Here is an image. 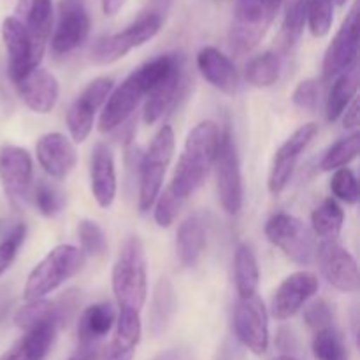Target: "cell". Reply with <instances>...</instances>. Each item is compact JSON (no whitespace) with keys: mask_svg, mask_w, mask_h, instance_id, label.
<instances>
[{"mask_svg":"<svg viewBox=\"0 0 360 360\" xmlns=\"http://www.w3.org/2000/svg\"><path fill=\"white\" fill-rule=\"evenodd\" d=\"M183 60L179 53H165L137 67L105 101L98 120L101 132H112L125 125L144 97H148L155 84Z\"/></svg>","mask_w":360,"mask_h":360,"instance_id":"6da1fadb","label":"cell"},{"mask_svg":"<svg viewBox=\"0 0 360 360\" xmlns=\"http://www.w3.org/2000/svg\"><path fill=\"white\" fill-rule=\"evenodd\" d=\"M220 129L214 122H200L190 130L167 192L185 204L202 186L214 165Z\"/></svg>","mask_w":360,"mask_h":360,"instance_id":"7a4b0ae2","label":"cell"},{"mask_svg":"<svg viewBox=\"0 0 360 360\" xmlns=\"http://www.w3.org/2000/svg\"><path fill=\"white\" fill-rule=\"evenodd\" d=\"M112 294L120 309L141 313L148 297L146 252L137 236H130L123 243L112 266Z\"/></svg>","mask_w":360,"mask_h":360,"instance_id":"3957f363","label":"cell"},{"mask_svg":"<svg viewBox=\"0 0 360 360\" xmlns=\"http://www.w3.org/2000/svg\"><path fill=\"white\" fill-rule=\"evenodd\" d=\"M84 260L86 255L77 246H55L28 274L23 290L25 301H39L48 297L83 269Z\"/></svg>","mask_w":360,"mask_h":360,"instance_id":"277c9868","label":"cell"},{"mask_svg":"<svg viewBox=\"0 0 360 360\" xmlns=\"http://www.w3.org/2000/svg\"><path fill=\"white\" fill-rule=\"evenodd\" d=\"M278 11L269 0H238L229 32L232 51L239 56L253 51L273 25Z\"/></svg>","mask_w":360,"mask_h":360,"instance_id":"5b68a950","label":"cell"},{"mask_svg":"<svg viewBox=\"0 0 360 360\" xmlns=\"http://www.w3.org/2000/svg\"><path fill=\"white\" fill-rule=\"evenodd\" d=\"M174 130L171 125H162L157 136L151 141L150 148L141 158L139 165V210L143 213L153 207L155 200L160 195L165 172L174 153Z\"/></svg>","mask_w":360,"mask_h":360,"instance_id":"8992f818","label":"cell"},{"mask_svg":"<svg viewBox=\"0 0 360 360\" xmlns=\"http://www.w3.org/2000/svg\"><path fill=\"white\" fill-rule=\"evenodd\" d=\"M162 25H164V18L144 11V14H141L125 30L98 39L91 48V62L97 65H109V63L118 62L134 48H139L144 42L151 41L160 32Z\"/></svg>","mask_w":360,"mask_h":360,"instance_id":"52a82bcc","label":"cell"},{"mask_svg":"<svg viewBox=\"0 0 360 360\" xmlns=\"http://www.w3.org/2000/svg\"><path fill=\"white\" fill-rule=\"evenodd\" d=\"M213 167L217 172V190L221 207L225 213L238 214L243 206L241 162H239L236 141L229 129L220 132Z\"/></svg>","mask_w":360,"mask_h":360,"instance_id":"ba28073f","label":"cell"},{"mask_svg":"<svg viewBox=\"0 0 360 360\" xmlns=\"http://www.w3.org/2000/svg\"><path fill=\"white\" fill-rule=\"evenodd\" d=\"M266 238L280 248L292 262L299 266H308L316 255V245L313 232L304 225V221L288 213H278L267 220Z\"/></svg>","mask_w":360,"mask_h":360,"instance_id":"9c48e42d","label":"cell"},{"mask_svg":"<svg viewBox=\"0 0 360 360\" xmlns=\"http://www.w3.org/2000/svg\"><path fill=\"white\" fill-rule=\"evenodd\" d=\"M2 41L7 51V72L13 83L37 69L42 62L46 44L35 41L14 16H7L2 21Z\"/></svg>","mask_w":360,"mask_h":360,"instance_id":"30bf717a","label":"cell"},{"mask_svg":"<svg viewBox=\"0 0 360 360\" xmlns=\"http://www.w3.org/2000/svg\"><path fill=\"white\" fill-rule=\"evenodd\" d=\"M359 58V2L352 6L343 25L327 48L322 63V77L326 81L336 79L347 70L357 67Z\"/></svg>","mask_w":360,"mask_h":360,"instance_id":"8fae6325","label":"cell"},{"mask_svg":"<svg viewBox=\"0 0 360 360\" xmlns=\"http://www.w3.org/2000/svg\"><path fill=\"white\" fill-rule=\"evenodd\" d=\"M115 88L111 77H97L76 97L67 111V127L74 143H84L94 129L95 112L105 104Z\"/></svg>","mask_w":360,"mask_h":360,"instance_id":"7c38bea8","label":"cell"},{"mask_svg":"<svg viewBox=\"0 0 360 360\" xmlns=\"http://www.w3.org/2000/svg\"><path fill=\"white\" fill-rule=\"evenodd\" d=\"M234 333L253 355H264L269 348L267 309L259 295L239 299L234 309Z\"/></svg>","mask_w":360,"mask_h":360,"instance_id":"4fadbf2b","label":"cell"},{"mask_svg":"<svg viewBox=\"0 0 360 360\" xmlns=\"http://www.w3.org/2000/svg\"><path fill=\"white\" fill-rule=\"evenodd\" d=\"M79 294L76 290H69L62 297L55 299H39V301H28L21 306L14 315V323L21 330H30L41 326H53L56 330L65 326L79 306Z\"/></svg>","mask_w":360,"mask_h":360,"instance_id":"5bb4252c","label":"cell"},{"mask_svg":"<svg viewBox=\"0 0 360 360\" xmlns=\"http://www.w3.org/2000/svg\"><path fill=\"white\" fill-rule=\"evenodd\" d=\"M90 14L83 0H60L58 21L51 37V51L63 56L84 44L90 34Z\"/></svg>","mask_w":360,"mask_h":360,"instance_id":"9a60e30c","label":"cell"},{"mask_svg":"<svg viewBox=\"0 0 360 360\" xmlns=\"http://www.w3.org/2000/svg\"><path fill=\"white\" fill-rule=\"evenodd\" d=\"M319 134V125L316 123H306V125L299 127L280 148H278L276 155L273 158V165L269 171V179H267V186L273 195H280L287 185L290 183L292 174L295 171L299 158L304 153L306 148L311 144L315 136Z\"/></svg>","mask_w":360,"mask_h":360,"instance_id":"2e32d148","label":"cell"},{"mask_svg":"<svg viewBox=\"0 0 360 360\" xmlns=\"http://www.w3.org/2000/svg\"><path fill=\"white\" fill-rule=\"evenodd\" d=\"M0 181L7 199L13 204H21L30 199L34 164L25 148L7 144L0 150Z\"/></svg>","mask_w":360,"mask_h":360,"instance_id":"e0dca14e","label":"cell"},{"mask_svg":"<svg viewBox=\"0 0 360 360\" xmlns=\"http://www.w3.org/2000/svg\"><path fill=\"white\" fill-rule=\"evenodd\" d=\"M320 271L336 290L354 294L359 290V266L355 257L336 241H322L316 248Z\"/></svg>","mask_w":360,"mask_h":360,"instance_id":"ac0fdd59","label":"cell"},{"mask_svg":"<svg viewBox=\"0 0 360 360\" xmlns=\"http://www.w3.org/2000/svg\"><path fill=\"white\" fill-rule=\"evenodd\" d=\"M319 290V278L311 271H297L285 278L271 299V315L288 320L301 311Z\"/></svg>","mask_w":360,"mask_h":360,"instance_id":"d6986e66","label":"cell"},{"mask_svg":"<svg viewBox=\"0 0 360 360\" xmlns=\"http://www.w3.org/2000/svg\"><path fill=\"white\" fill-rule=\"evenodd\" d=\"M37 160L48 176L65 179L77 164V151L74 143L60 132H49L37 141Z\"/></svg>","mask_w":360,"mask_h":360,"instance_id":"ffe728a7","label":"cell"},{"mask_svg":"<svg viewBox=\"0 0 360 360\" xmlns=\"http://www.w3.org/2000/svg\"><path fill=\"white\" fill-rule=\"evenodd\" d=\"M186 76H185V58L176 63L148 94L146 104H144V123L153 125L157 123L169 109H172L178 98L185 94Z\"/></svg>","mask_w":360,"mask_h":360,"instance_id":"44dd1931","label":"cell"},{"mask_svg":"<svg viewBox=\"0 0 360 360\" xmlns=\"http://www.w3.org/2000/svg\"><path fill=\"white\" fill-rule=\"evenodd\" d=\"M16 84L18 95L25 102L28 109L39 115H48L56 105L60 95L58 79L49 70L37 69L30 70L25 77H21Z\"/></svg>","mask_w":360,"mask_h":360,"instance_id":"7402d4cb","label":"cell"},{"mask_svg":"<svg viewBox=\"0 0 360 360\" xmlns=\"http://www.w3.org/2000/svg\"><path fill=\"white\" fill-rule=\"evenodd\" d=\"M90 188L98 206L104 210L112 206L118 190V179H116L115 157L104 143H97L91 151Z\"/></svg>","mask_w":360,"mask_h":360,"instance_id":"603a6c76","label":"cell"},{"mask_svg":"<svg viewBox=\"0 0 360 360\" xmlns=\"http://www.w3.org/2000/svg\"><path fill=\"white\" fill-rule=\"evenodd\" d=\"M197 69L202 74L204 79L217 90L227 95H234L239 86L238 69L232 60L220 49L213 46H206L197 53Z\"/></svg>","mask_w":360,"mask_h":360,"instance_id":"cb8c5ba5","label":"cell"},{"mask_svg":"<svg viewBox=\"0 0 360 360\" xmlns=\"http://www.w3.org/2000/svg\"><path fill=\"white\" fill-rule=\"evenodd\" d=\"M115 326V336L105 348L102 360H134L143 334L139 313L120 309Z\"/></svg>","mask_w":360,"mask_h":360,"instance_id":"d4e9b609","label":"cell"},{"mask_svg":"<svg viewBox=\"0 0 360 360\" xmlns=\"http://www.w3.org/2000/svg\"><path fill=\"white\" fill-rule=\"evenodd\" d=\"M207 245V220L204 213H193L183 220L176 232V253L185 267L197 266Z\"/></svg>","mask_w":360,"mask_h":360,"instance_id":"484cf974","label":"cell"},{"mask_svg":"<svg viewBox=\"0 0 360 360\" xmlns=\"http://www.w3.org/2000/svg\"><path fill=\"white\" fill-rule=\"evenodd\" d=\"M115 306L111 302H97L83 309L77 322V340L81 347H95L116 323Z\"/></svg>","mask_w":360,"mask_h":360,"instance_id":"4316f807","label":"cell"},{"mask_svg":"<svg viewBox=\"0 0 360 360\" xmlns=\"http://www.w3.org/2000/svg\"><path fill=\"white\" fill-rule=\"evenodd\" d=\"M178 311V295L176 288L167 278H160L153 288L150 306V323L148 329L153 338H158L167 330Z\"/></svg>","mask_w":360,"mask_h":360,"instance_id":"83f0119b","label":"cell"},{"mask_svg":"<svg viewBox=\"0 0 360 360\" xmlns=\"http://www.w3.org/2000/svg\"><path fill=\"white\" fill-rule=\"evenodd\" d=\"M14 18L27 28L35 41L48 44L53 25L51 0H18Z\"/></svg>","mask_w":360,"mask_h":360,"instance_id":"f1b7e54d","label":"cell"},{"mask_svg":"<svg viewBox=\"0 0 360 360\" xmlns=\"http://www.w3.org/2000/svg\"><path fill=\"white\" fill-rule=\"evenodd\" d=\"M56 329L53 326H41L25 333V336L0 360H44L55 340Z\"/></svg>","mask_w":360,"mask_h":360,"instance_id":"f546056e","label":"cell"},{"mask_svg":"<svg viewBox=\"0 0 360 360\" xmlns=\"http://www.w3.org/2000/svg\"><path fill=\"white\" fill-rule=\"evenodd\" d=\"M260 280L259 262H257L255 252L246 243L236 248L234 255V281L238 288L239 299L252 297L257 294Z\"/></svg>","mask_w":360,"mask_h":360,"instance_id":"4dcf8cb0","label":"cell"},{"mask_svg":"<svg viewBox=\"0 0 360 360\" xmlns=\"http://www.w3.org/2000/svg\"><path fill=\"white\" fill-rule=\"evenodd\" d=\"M359 90V70L357 67L347 70L341 76L336 77L333 88L329 91V97L326 102V118L329 122H336L341 118L345 109L348 108L352 101L357 97Z\"/></svg>","mask_w":360,"mask_h":360,"instance_id":"1f68e13d","label":"cell"},{"mask_svg":"<svg viewBox=\"0 0 360 360\" xmlns=\"http://www.w3.org/2000/svg\"><path fill=\"white\" fill-rule=\"evenodd\" d=\"M345 213L336 199L329 197L311 213L313 234L320 236L323 241H336L343 229Z\"/></svg>","mask_w":360,"mask_h":360,"instance_id":"d6a6232c","label":"cell"},{"mask_svg":"<svg viewBox=\"0 0 360 360\" xmlns=\"http://www.w3.org/2000/svg\"><path fill=\"white\" fill-rule=\"evenodd\" d=\"M281 74V58L278 53L266 51L257 55L246 63L245 77L252 86L269 88L280 79Z\"/></svg>","mask_w":360,"mask_h":360,"instance_id":"836d02e7","label":"cell"},{"mask_svg":"<svg viewBox=\"0 0 360 360\" xmlns=\"http://www.w3.org/2000/svg\"><path fill=\"white\" fill-rule=\"evenodd\" d=\"M359 148H360V134L355 130L352 136L336 141V143L327 150V153L323 155L322 162H320V167H322V171L326 172L338 171V169L347 167L348 164H352V162L357 158Z\"/></svg>","mask_w":360,"mask_h":360,"instance_id":"e575fe53","label":"cell"},{"mask_svg":"<svg viewBox=\"0 0 360 360\" xmlns=\"http://www.w3.org/2000/svg\"><path fill=\"white\" fill-rule=\"evenodd\" d=\"M311 350L316 360H347V347L341 334L333 326L315 330L311 341Z\"/></svg>","mask_w":360,"mask_h":360,"instance_id":"d590c367","label":"cell"},{"mask_svg":"<svg viewBox=\"0 0 360 360\" xmlns=\"http://www.w3.org/2000/svg\"><path fill=\"white\" fill-rule=\"evenodd\" d=\"M306 18H308V0H292L285 14L283 30H281L287 49H292L299 42L304 32Z\"/></svg>","mask_w":360,"mask_h":360,"instance_id":"8d00e7d4","label":"cell"},{"mask_svg":"<svg viewBox=\"0 0 360 360\" xmlns=\"http://www.w3.org/2000/svg\"><path fill=\"white\" fill-rule=\"evenodd\" d=\"M334 6L330 0H308V18L309 32L313 37H326L333 28Z\"/></svg>","mask_w":360,"mask_h":360,"instance_id":"74e56055","label":"cell"},{"mask_svg":"<svg viewBox=\"0 0 360 360\" xmlns=\"http://www.w3.org/2000/svg\"><path fill=\"white\" fill-rule=\"evenodd\" d=\"M77 239L81 243V252L84 255L98 257L108 250V239L101 225L94 220H81L77 225Z\"/></svg>","mask_w":360,"mask_h":360,"instance_id":"f35d334b","label":"cell"},{"mask_svg":"<svg viewBox=\"0 0 360 360\" xmlns=\"http://www.w3.org/2000/svg\"><path fill=\"white\" fill-rule=\"evenodd\" d=\"M32 199H34L35 207H37L39 213L46 218H53L63 210V193L56 188L55 185H49V183L41 181L32 192Z\"/></svg>","mask_w":360,"mask_h":360,"instance_id":"ab89813d","label":"cell"},{"mask_svg":"<svg viewBox=\"0 0 360 360\" xmlns=\"http://www.w3.org/2000/svg\"><path fill=\"white\" fill-rule=\"evenodd\" d=\"M330 192L336 199L355 206L359 202V181L357 176L352 169L343 167L334 171L333 179H330Z\"/></svg>","mask_w":360,"mask_h":360,"instance_id":"60d3db41","label":"cell"},{"mask_svg":"<svg viewBox=\"0 0 360 360\" xmlns=\"http://www.w3.org/2000/svg\"><path fill=\"white\" fill-rule=\"evenodd\" d=\"M27 238V225L18 224L13 231L0 241V278L11 269L13 262L16 260L18 252L23 246Z\"/></svg>","mask_w":360,"mask_h":360,"instance_id":"b9f144b4","label":"cell"},{"mask_svg":"<svg viewBox=\"0 0 360 360\" xmlns=\"http://www.w3.org/2000/svg\"><path fill=\"white\" fill-rule=\"evenodd\" d=\"M183 206L185 204L179 202L167 190L160 192V195L155 200V221H157L158 227H171Z\"/></svg>","mask_w":360,"mask_h":360,"instance_id":"7bdbcfd3","label":"cell"},{"mask_svg":"<svg viewBox=\"0 0 360 360\" xmlns=\"http://www.w3.org/2000/svg\"><path fill=\"white\" fill-rule=\"evenodd\" d=\"M333 306H330L326 299H319V301L311 302V304L304 309V322L315 330L333 326Z\"/></svg>","mask_w":360,"mask_h":360,"instance_id":"ee69618b","label":"cell"},{"mask_svg":"<svg viewBox=\"0 0 360 360\" xmlns=\"http://www.w3.org/2000/svg\"><path fill=\"white\" fill-rule=\"evenodd\" d=\"M292 102L297 108L306 109V111H313L319 104V84L315 79H304L295 86L294 94H292Z\"/></svg>","mask_w":360,"mask_h":360,"instance_id":"f6af8a7d","label":"cell"},{"mask_svg":"<svg viewBox=\"0 0 360 360\" xmlns=\"http://www.w3.org/2000/svg\"><path fill=\"white\" fill-rule=\"evenodd\" d=\"M360 104L359 98L355 97L354 101L348 104V108L343 111V127L345 129H357L359 127V120H360Z\"/></svg>","mask_w":360,"mask_h":360,"instance_id":"bcb514c9","label":"cell"},{"mask_svg":"<svg viewBox=\"0 0 360 360\" xmlns=\"http://www.w3.org/2000/svg\"><path fill=\"white\" fill-rule=\"evenodd\" d=\"M153 360H192L190 354L185 350H179V348H171V350H165L162 354H158Z\"/></svg>","mask_w":360,"mask_h":360,"instance_id":"7dc6e473","label":"cell"},{"mask_svg":"<svg viewBox=\"0 0 360 360\" xmlns=\"http://www.w3.org/2000/svg\"><path fill=\"white\" fill-rule=\"evenodd\" d=\"M171 6H172V0H150V7H148V11H150V13L158 14V16H162L165 20V14L169 13Z\"/></svg>","mask_w":360,"mask_h":360,"instance_id":"c3c4849f","label":"cell"},{"mask_svg":"<svg viewBox=\"0 0 360 360\" xmlns=\"http://www.w3.org/2000/svg\"><path fill=\"white\" fill-rule=\"evenodd\" d=\"M125 0H102V11L105 16H115L120 9L123 7Z\"/></svg>","mask_w":360,"mask_h":360,"instance_id":"681fc988","label":"cell"},{"mask_svg":"<svg viewBox=\"0 0 360 360\" xmlns=\"http://www.w3.org/2000/svg\"><path fill=\"white\" fill-rule=\"evenodd\" d=\"M69 360H97V350L95 347H81Z\"/></svg>","mask_w":360,"mask_h":360,"instance_id":"f907efd6","label":"cell"},{"mask_svg":"<svg viewBox=\"0 0 360 360\" xmlns=\"http://www.w3.org/2000/svg\"><path fill=\"white\" fill-rule=\"evenodd\" d=\"M274 360H299V359H295L294 355H280V357H276Z\"/></svg>","mask_w":360,"mask_h":360,"instance_id":"816d5d0a","label":"cell"},{"mask_svg":"<svg viewBox=\"0 0 360 360\" xmlns=\"http://www.w3.org/2000/svg\"><path fill=\"white\" fill-rule=\"evenodd\" d=\"M333 2V6H338V7H343L345 4H347V0H330Z\"/></svg>","mask_w":360,"mask_h":360,"instance_id":"f5cc1de1","label":"cell"}]
</instances>
